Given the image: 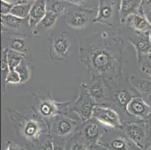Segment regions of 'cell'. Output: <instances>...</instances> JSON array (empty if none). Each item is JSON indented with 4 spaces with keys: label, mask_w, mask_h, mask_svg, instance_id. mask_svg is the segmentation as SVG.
I'll return each mask as SVG.
<instances>
[{
    "label": "cell",
    "mask_w": 151,
    "mask_h": 150,
    "mask_svg": "<svg viewBox=\"0 0 151 150\" xmlns=\"http://www.w3.org/2000/svg\"><path fill=\"white\" fill-rule=\"evenodd\" d=\"M123 39L111 32L95 33L82 41L79 61L93 78L113 80L122 73Z\"/></svg>",
    "instance_id": "obj_1"
},
{
    "label": "cell",
    "mask_w": 151,
    "mask_h": 150,
    "mask_svg": "<svg viewBox=\"0 0 151 150\" xmlns=\"http://www.w3.org/2000/svg\"><path fill=\"white\" fill-rule=\"evenodd\" d=\"M97 103L89 94L86 84L81 83L79 94L74 103L72 111L81 118L82 122H86L93 117V113Z\"/></svg>",
    "instance_id": "obj_2"
},
{
    "label": "cell",
    "mask_w": 151,
    "mask_h": 150,
    "mask_svg": "<svg viewBox=\"0 0 151 150\" xmlns=\"http://www.w3.org/2000/svg\"><path fill=\"white\" fill-rule=\"evenodd\" d=\"M93 118L102 125L112 128L122 127V123L119 114L111 107L97 104L95 107L93 113Z\"/></svg>",
    "instance_id": "obj_3"
},
{
    "label": "cell",
    "mask_w": 151,
    "mask_h": 150,
    "mask_svg": "<svg viewBox=\"0 0 151 150\" xmlns=\"http://www.w3.org/2000/svg\"><path fill=\"white\" fill-rule=\"evenodd\" d=\"M71 102H58L53 98L43 99L38 104V113L42 117L53 118L57 116L65 115Z\"/></svg>",
    "instance_id": "obj_4"
},
{
    "label": "cell",
    "mask_w": 151,
    "mask_h": 150,
    "mask_svg": "<svg viewBox=\"0 0 151 150\" xmlns=\"http://www.w3.org/2000/svg\"><path fill=\"white\" fill-rule=\"evenodd\" d=\"M71 47V41L66 33H59L52 39L50 48V57L57 61L64 60L69 55Z\"/></svg>",
    "instance_id": "obj_5"
},
{
    "label": "cell",
    "mask_w": 151,
    "mask_h": 150,
    "mask_svg": "<svg viewBox=\"0 0 151 150\" xmlns=\"http://www.w3.org/2000/svg\"><path fill=\"white\" fill-rule=\"evenodd\" d=\"M126 111L134 117L141 120H147L150 115L151 109L142 98L134 96L126 106Z\"/></svg>",
    "instance_id": "obj_6"
},
{
    "label": "cell",
    "mask_w": 151,
    "mask_h": 150,
    "mask_svg": "<svg viewBox=\"0 0 151 150\" xmlns=\"http://www.w3.org/2000/svg\"><path fill=\"white\" fill-rule=\"evenodd\" d=\"M126 22L128 27L134 33L149 32L151 29V24L147 16L141 8L137 13L129 17Z\"/></svg>",
    "instance_id": "obj_7"
},
{
    "label": "cell",
    "mask_w": 151,
    "mask_h": 150,
    "mask_svg": "<svg viewBox=\"0 0 151 150\" xmlns=\"http://www.w3.org/2000/svg\"><path fill=\"white\" fill-rule=\"evenodd\" d=\"M47 11V0H35L32 2L29 15L28 17V24L30 28H35L45 17Z\"/></svg>",
    "instance_id": "obj_8"
},
{
    "label": "cell",
    "mask_w": 151,
    "mask_h": 150,
    "mask_svg": "<svg viewBox=\"0 0 151 150\" xmlns=\"http://www.w3.org/2000/svg\"><path fill=\"white\" fill-rule=\"evenodd\" d=\"M115 11V3L114 2H107L104 0H100L99 5L97 14L93 22L95 23H101V24L112 26V20Z\"/></svg>",
    "instance_id": "obj_9"
},
{
    "label": "cell",
    "mask_w": 151,
    "mask_h": 150,
    "mask_svg": "<svg viewBox=\"0 0 151 150\" xmlns=\"http://www.w3.org/2000/svg\"><path fill=\"white\" fill-rule=\"evenodd\" d=\"M94 81L91 86H88L86 84V87L89 94L94 99V101L97 104H100L104 102L105 97H106V91L108 86L105 82V80L101 78H93Z\"/></svg>",
    "instance_id": "obj_10"
},
{
    "label": "cell",
    "mask_w": 151,
    "mask_h": 150,
    "mask_svg": "<svg viewBox=\"0 0 151 150\" xmlns=\"http://www.w3.org/2000/svg\"><path fill=\"white\" fill-rule=\"evenodd\" d=\"M135 34L138 35V40L137 41L129 40V41L136 50L138 62L141 63L143 56L150 53L151 45L150 42L149 32L135 33Z\"/></svg>",
    "instance_id": "obj_11"
},
{
    "label": "cell",
    "mask_w": 151,
    "mask_h": 150,
    "mask_svg": "<svg viewBox=\"0 0 151 150\" xmlns=\"http://www.w3.org/2000/svg\"><path fill=\"white\" fill-rule=\"evenodd\" d=\"M141 8V0H120L119 17L121 23L126 21L131 15L137 13Z\"/></svg>",
    "instance_id": "obj_12"
},
{
    "label": "cell",
    "mask_w": 151,
    "mask_h": 150,
    "mask_svg": "<svg viewBox=\"0 0 151 150\" xmlns=\"http://www.w3.org/2000/svg\"><path fill=\"white\" fill-rule=\"evenodd\" d=\"M89 22V15L84 11H78L71 13L66 20V23L70 27L81 29L86 27Z\"/></svg>",
    "instance_id": "obj_13"
},
{
    "label": "cell",
    "mask_w": 151,
    "mask_h": 150,
    "mask_svg": "<svg viewBox=\"0 0 151 150\" xmlns=\"http://www.w3.org/2000/svg\"><path fill=\"white\" fill-rule=\"evenodd\" d=\"M78 122L71 118L63 117L57 119L53 125V131L60 136L67 135L75 128Z\"/></svg>",
    "instance_id": "obj_14"
},
{
    "label": "cell",
    "mask_w": 151,
    "mask_h": 150,
    "mask_svg": "<svg viewBox=\"0 0 151 150\" xmlns=\"http://www.w3.org/2000/svg\"><path fill=\"white\" fill-rule=\"evenodd\" d=\"M23 116V131L24 135L28 138H36L42 131V127L38 121L34 119H27Z\"/></svg>",
    "instance_id": "obj_15"
},
{
    "label": "cell",
    "mask_w": 151,
    "mask_h": 150,
    "mask_svg": "<svg viewBox=\"0 0 151 150\" xmlns=\"http://www.w3.org/2000/svg\"><path fill=\"white\" fill-rule=\"evenodd\" d=\"M126 133L133 142H134L140 146H142L145 134L144 129L141 126H138V124L133 123V122L128 123L127 128H126Z\"/></svg>",
    "instance_id": "obj_16"
},
{
    "label": "cell",
    "mask_w": 151,
    "mask_h": 150,
    "mask_svg": "<svg viewBox=\"0 0 151 150\" xmlns=\"http://www.w3.org/2000/svg\"><path fill=\"white\" fill-rule=\"evenodd\" d=\"M23 19L12 14L1 15V23L4 28H8L12 30H18L22 27Z\"/></svg>",
    "instance_id": "obj_17"
},
{
    "label": "cell",
    "mask_w": 151,
    "mask_h": 150,
    "mask_svg": "<svg viewBox=\"0 0 151 150\" xmlns=\"http://www.w3.org/2000/svg\"><path fill=\"white\" fill-rule=\"evenodd\" d=\"M7 50V60L9 63V70H15L17 66L25 59L26 54L15 51L10 48H6Z\"/></svg>",
    "instance_id": "obj_18"
},
{
    "label": "cell",
    "mask_w": 151,
    "mask_h": 150,
    "mask_svg": "<svg viewBox=\"0 0 151 150\" xmlns=\"http://www.w3.org/2000/svg\"><path fill=\"white\" fill-rule=\"evenodd\" d=\"M101 127L98 122L95 121H91L86 123L85 127L83 128L84 135L86 138L91 140H96L101 134Z\"/></svg>",
    "instance_id": "obj_19"
},
{
    "label": "cell",
    "mask_w": 151,
    "mask_h": 150,
    "mask_svg": "<svg viewBox=\"0 0 151 150\" xmlns=\"http://www.w3.org/2000/svg\"><path fill=\"white\" fill-rule=\"evenodd\" d=\"M32 4L26 3V2H21V3L17 4L14 5L12 11V14L17 17L19 18L26 19L28 18L29 15L30 10Z\"/></svg>",
    "instance_id": "obj_20"
},
{
    "label": "cell",
    "mask_w": 151,
    "mask_h": 150,
    "mask_svg": "<svg viewBox=\"0 0 151 150\" xmlns=\"http://www.w3.org/2000/svg\"><path fill=\"white\" fill-rule=\"evenodd\" d=\"M60 16V14H59L54 13L51 11L47 10L45 17L42 19L40 23L38 25V27H40L42 28L45 29H50V28H52L56 24L57 19L59 18Z\"/></svg>",
    "instance_id": "obj_21"
},
{
    "label": "cell",
    "mask_w": 151,
    "mask_h": 150,
    "mask_svg": "<svg viewBox=\"0 0 151 150\" xmlns=\"http://www.w3.org/2000/svg\"><path fill=\"white\" fill-rule=\"evenodd\" d=\"M134 95H132L130 92L125 89H121V90L118 91L117 93H115V98H116V101H117L118 104H120L122 107H123L126 110V107L129 102L130 101Z\"/></svg>",
    "instance_id": "obj_22"
},
{
    "label": "cell",
    "mask_w": 151,
    "mask_h": 150,
    "mask_svg": "<svg viewBox=\"0 0 151 150\" xmlns=\"http://www.w3.org/2000/svg\"><path fill=\"white\" fill-rule=\"evenodd\" d=\"M16 70L19 73L20 78H21V83L29 80V79L31 78V71H30L29 67L28 64L26 62L25 59L17 66Z\"/></svg>",
    "instance_id": "obj_23"
},
{
    "label": "cell",
    "mask_w": 151,
    "mask_h": 150,
    "mask_svg": "<svg viewBox=\"0 0 151 150\" xmlns=\"http://www.w3.org/2000/svg\"><path fill=\"white\" fill-rule=\"evenodd\" d=\"M9 48L15 50V51L19 52V53H23V54H27L28 53L27 47H26L25 41L23 38H16L12 39Z\"/></svg>",
    "instance_id": "obj_24"
},
{
    "label": "cell",
    "mask_w": 151,
    "mask_h": 150,
    "mask_svg": "<svg viewBox=\"0 0 151 150\" xmlns=\"http://www.w3.org/2000/svg\"><path fill=\"white\" fill-rule=\"evenodd\" d=\"M4 83H5V85L9 84V83H12V84L21 83V78H20V74L17 72V70H10L7 74Z\"/></svg>",
    "instance_id": "obj_25"
},
{
    "label": "cell",
    "mask_w": 151,
    "mask_h": 150,
    "mask_svg": "<svg viewBox=\"0 0 151 150\" xmlns=\"http://www.w3.org/2000/svg\"><path fill=\"white\" fill-rule=\"evenodd\" d=\"M62 2V0H54L49 6H47V10L61 15V14L65 11V6Z\"/></svg>",
    "instance_id": "obj_26"
},
{
    "label": "cell",
    "mask_w": 151,
    "mask_h": 150,
    "mask_svg": "<svg viewBox=\"0 0 151 150\" xmlns=\"http://www.w3.org/2000/svg\"><path fill=\"white\" fill-rule=\"evenodd\" d=\"M137 89L139 92L143 93H151V80L146 79H142L138 82Z\"/></svg>",
    "instance_id": "obj_27"
},
{
    "label": "cell",
    "mask_w": 151,
    "mask_h": 150,
    "mask_svg": "<svg viewBox=\"0 0 151 150\" xmlns=\"http://www.w3.org/2000/svg\"><path fill=\"white\" fill-rule=\"evenodd\" d=\"M111 146L115 150H126L127 149V146L126 142L123 139L116 138L112 141Z\"/></svg>",
    "instance_id": "obj_28"
},
{
    "label": "cell",
    "mask_w": 151,
    "mask_h": 150,
    "mask_svg": "<svg viewBox=\"0 0 151 150\" xmlns=\"http://www.w3.org/2000/svg\"><path fill=\"white\" fill-rule=\"evenodd\" d=\"M14 5L1 0V15L10 14L12 13Z\"/></svg>",
    "instance_id": "obj_29"
},
{
    "label": "cell",
    "mask_w": 151,
    "mask_h": 150,
    "mask_svg": "<svg viewBox=\"0 0 151 150\" xmlns=\"http://www.w3.org/2000/svg\"><path fill=\"white\" fill-rule=\"evenodd\" d=\"M141 8L145 13H149L151 10V0H141Z\"/></svg>",
    "instance_id": "obj_30"
},
{
    "label": "cell",
    "mask_w": 151,
    "mask_h": 150,
    "mask_svg": "<svg viewBox=\"0 0 151 150\" xmlns=\"http://www.w3.org/2000/svg\"><path fill=\"white\" fill-rule=\"evenodd\" d=\"M64 2H68L70 4H73V5H81V3H83L84 2V0H63Z\"/></svg>",
    "instance_id": "obj_31"
},
{
    "label": "cell",
    "mask_w": 151,
    "mask_h": 150,
    "mask_svg": "<svg viewBox=\"0 0 151 150\" xmlns=\"http://www.w3.org/2000/svg\"><path fill=\"white\" fill-rule=\"evenodd\" d=\"M72 150H86V148L82 144H75L72 146Z\"/></svg>",
    "instance_id": "obj_32"
},
{
    "label": "cell",
    "mask_w": 151,
    "mask_h": 150,
    "mask_svg": "<svg viewBox=\"0 0 151 150\" xmlns=\"http://www.w3.org/2000/svg\"><path fill=\"white\" fill-rule=\"evenodd\" d=\"M2 1L9 2V3L12 4V5H17V4L21 3L22 2V0H2Z\"/></svg>",
    "instance_id": "obj_33"
},
{
    "label": "cell",
    "mask_w": 151,
    "mask_h": 150,
    "mask_svg": "<svg viewBox=\"0 0 151 150\" xmlns=\"http://www.w3.org/2000/svg\"><path fill=\"white\" fill-rule=\"evenodd\" d=\"M142 71L145 73L148 74L151 78V67H146V68H142Z\"/></svg>",
    "instance_id": "obj_34"
},
{
    "label": "cell",
    "mask_w": 151,
    "mask_h": 150,
    "mask_svg": "<svg viewBox=\"0 0 151 150\" xmlns=\"http://www.w3.org/2000/svg\"><path fill=\"white\" fill-rule=\"evenodd\" d=\"M147 101L148 105L150 106V107L151 109V93L148 94L147 96Z\"/></svg>",
    "instance_id": "obj_35"
},
{
    "label": "cell",
    "mask_w": 151,
    "mask_h": 150,
    "mask_svg": "<svg viewBox=\"0 0 151 150\" xmlns=\"http://www.w3.org/2000/svg\"><path fill=\"white\" fill-rule=\"evenodd\" d=\"M8 150H21V149L17 148V146H10L9 147V149Z\"/></svg>",
    "instance_id": "obj_36"
},
{
    "label": "cell",
    "mask_w": 151,
    "mask_h": 150,
    "mask_svg": "<svg viewBox=\"0 0 151 150\" xmlns=\"http://www.w3.org/2000/svg\"><path fill=\"white\" fill-rule=\"evenodd\" d=\"M35 0H22V2H26V3H31V2H35ZM32 4V3H31Z\"/></svg>",
    "instance_id": "obj_37"
},
{
    "label": "cell",
    "mask_w": 151,
    "mask_h": 150,
    "mask_svg": "<svg viewBox=\"0 0 151 150\" xmlns=\"http://www.w3.org/2000/svg\"><path fill=\"white\" fill-rule=\"evenodd\" d=\"M146 14H147V16L148 20H149L150 23V24H151V14L150 13H146Z\"/></svg>",
    "instance_id": "obj_38"
},
{
    "label": "cell",
    "mask_w": 151,
    "mask_h": 150,
    "mask_svg": "<svg viewBox=\"0 0 151 150\" xmlns=\"http://www.w3.org/2000/svg\"><path fill=\"white\" fill-rule=\"evenodd\" d=\"M149 36H150V45H151V29L150 31L149 32ZM150 53H151V50H150Z\"/></svg>",
    "instance_id": "obj_39"
},
{
    "label": "cell",
    "mask_w": 151,
    "mask_h": 150,
    "mask_svg": "<svg viewBox=\"0 0 151 150\" xmlns=\"http://www.w3.org/2000/svg\"><path fill=\"white\" fill-rule=\"evenodd\" d=\"M149 13H150V14H151V10H150V12H149Z\"/></svg>",
    "instance_id": "obj_40"
},
{
    "label": "cell",
    "mask_w": 151,
    "mask_h": 150,
    "mask_svg": "<svg viewBox=\"0 0 151 150\" xmlns=\"http://www.w3.org/2000/svg\"><path fill=\"white\" fill-rule=\"evenodd\" d=\"M150 150H151V148H150Z\"/></svg>",
    "instance_id": "obj_41"
}]
</instances>
